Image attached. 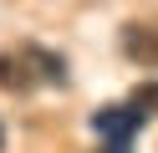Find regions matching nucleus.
I'll return each mask as SVG.
<instances>
[{"label": "nucleus", "instance_id": "nucleus-1", "mask_svg": "<svg viewBox=\"0 0 158 153\" xmlns=\"http://www.w3.org/2000/svg\"><path fill=\"white\" fill-rule=\"evenodd\" d=\"M0 87L26 97V92H41V87H66V61L46 46H10L0 51Z\"/></svg>", "mask_w": 158, "mask_h": 153}, {"label": "nucleus", "instance_id": "nucleus-5", "mask_svg": "<svg viewBox=\"0 0 158 153\" xmlns=\"http://www.w3.org/2000/svg\"><path fill=\"white\" fill-rule=\"evenodd\" d=\"M0 148H5V128H0Z\"/></svg>", "mask_w": 158, "mask_h": 153}, {"label": "nucleus", "instance_id": "nucleus-4", "mask_svg": "<svg viewBox=\"0 0 158 153\" xmlns=\"http://www.w3.org/2000/svg\"><path fill=\"white\" fill-rule=\"evenodd\" d=\"M127 107L143 112V117H148V112H158V82H138L133 97H127Z\"/></svg>", "mask_w": 158, "mask_h": 153}, {"label": "nucleus", "instance_id": "nucleus-3", "mask_svg": "<svg viewBox=\"0 0 158 153\" xmlns=\"http://www.w3.org/2000/svg\"><path fill=\"white\" fill-rule=\"evenodd\" d=\"M123 56L138 61L143 71H158V26H143V20L123 26Z\"/></svg>", "mask_w": 158, "mask_h": 153}, {"label": "nucleus", "instance_id": "nucleus-2", "mask_svg": "<svg viewBox=\"0 0 158 153\" xmlns=\"http://www.w3.org/2000/svg\"><path fill=\"white\" fill-rule=\"evenodd\" d=\"M138 128H143V112H133L127 102H123V107H102V112L92 117V133H97V138H107L112 148H123Z\"/></svg>", "mask_w": 158, "mask_h": 153}, {"label": "nucleus", "instance_id": "nucleus-6", "mask_svg": "<svg viewBox=\"0 0 158 153\" xmlns=\"http://www.w3.org/2000/svg\"><path fill=\"white\" fill-rule=\"evenodd\" d=\"M107 153H123V148H107Z\"/></svg>", "mask_w": 158, "mask_h": 153}]
</instances>
